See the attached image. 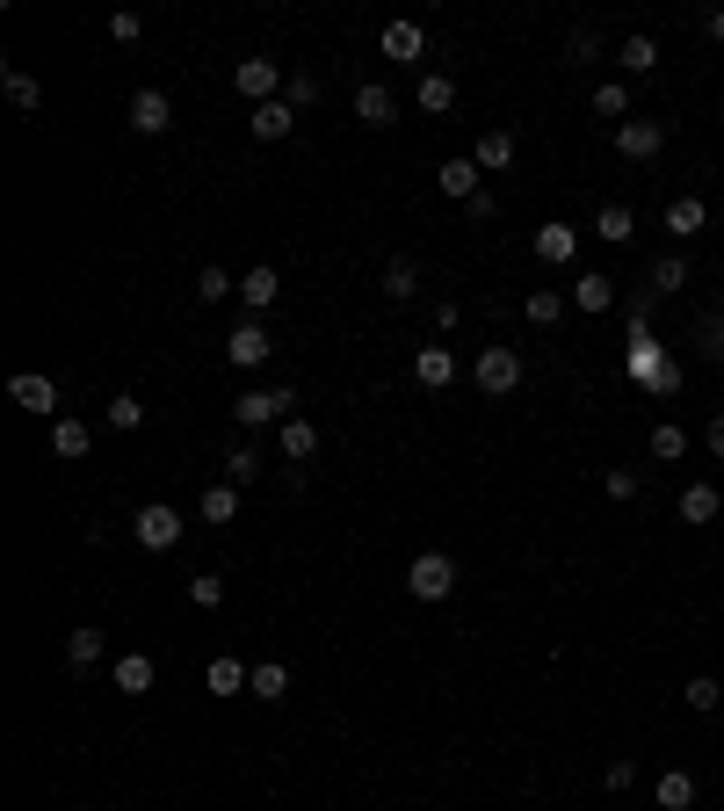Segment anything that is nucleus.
Returning a JSON list of instances; mask_svg holds the SVG:
<instances>
[{
	"mask_svg": "<svg viewBox=\"0 0 724 811\" xmlns=\"http://www.w3.org/2000/svg\"><path fill=\"white\" fill-rule=\"evenodd\" d=\"M594 58H602V36H594V30H572L566 36V66H594Z\"/></svg>",
	"mask_w": 724,
	"mask_h": 811,
	"instance_id": "nucleus-43",
	"label": "nucleus"
},
{
	"mask_svg": "<svg viewBox=\"0 0 724 811\" xmlns=\"http://www.w3.org/2000/svg\"><path fill=\"white\" fill-rule=\"evenodd\" d=\"M529 327H558V319H566V291H529Z\"/></svg>",
	"mask_w": 724,
	"mask_h": 811,
	"instance_id": "nucleus-40",
	"label": "nucleus"
},
{
	"mask_svg": "<svg viewBox=\"0 0 724 811\" xmlns=\"http://www.w3.org/2000/svg\"><path fill=\"white\" fill-rule=\"evenodd\" d=\"M695 355H703V363H724V305L695 319Z\"/></svg>",
	"mask_w": 724,
	"mask_h": 811,
	"instance_id": "nucleus-34",
	"label": "nucleus"
},
{
	"mask_svg": "<svg viewBox=\"0 0 724 811\" xmlns=\"http://www.w3.org/2000/svg\"><path fill=\"white\" fill-rule=\"evenodd\" d=\"M196 515H204L210 529H224V522L240 515V485H232V479H210V485H204V501H196Z\"/></svg>",
	"mask_w": 724,
	"mask_h": 811,
	"instance_id": "nucleus-22",
	"label": "nucleus"
},
{
	"mask_svg": "<svg viewBox=\"0 0 724 811\" xmlns=\"http://www.w3.org/2000/svg\"><path fill=\"white\" fill-rule=\"evenodd\" d=\"M623 811H630V804H623Z\"/></svg>",
	"mask_w": 724,
	"mask_h": 811,
	"instance_id": "nucleus-52",
	"label": "nucleus"
},
{
	"mask_svg": "<svg viewBox=\"0 0 724 811\" xmlns=\"http://www.w3.org/2000/svg\"><path fill=\"white\" fill-rule=\"evenodd\" d=\"M594 117L630 123V87H623V80H602V87H594Z\"/></svg>",
	"mask_w": 724,
	"mask_h": 811,
	"instance_id": "nucleus-38",
	"label": "nucleus"
},
{
	"mask_svg": "<svg viewBox=\"0 0 724 811\" xmlns=\"http://www.w3.org/2000/svg\"><path fill=\"white\" fill-rule=\"evenodd\" d=\"M276 449H283V464H311V457H319V428L290 414V420L276 428Z\"/></svg>",
	"mask_w": 724,
	"mask_h": 811,
	"instance_id": "nucleus-19",
	"label": "nucleus"
},
{
	"mask_svg": "<svg viewBox=\"0 0 724 811\" xmlns=\"http://www.w3.org/2000/svg\"><path fill=\"white\" fill-rule=\"evenodd\" d=\"M623 73H652L659 66V44H652V36H645V30H630V36H623Z\"/></svg>",
	"mask_w": 724,
	"mask_h": 811,
	"instance_id": "nucleus-37",
	"label": "nucleus"
},
{
	"mask_svg": "<svg viewBox=\"0 0 724 811\" xmlns=\"http://www.w3.org/2000/svg\"><path fill=\"white\" fill-rule=\"evenodd\" d=\"M66 659H73V667H95V659H102V623H80V631H66Z\"/></svg>",
	"mask_w": 724,
	"mask_h": 811,
	"instance_id": "nucleus-36",
	"label": "nucleus"
},
{
	"mask_svg": "<svg viewBox=\"0 0 724 811\" xmlns=\"http://www.w3.org/2000/svg\"><path fill=\"white\" fill-rule=\"evenodd\" d=\"M594 232H602L608 246H630V240H638V218H630V204H602V218H594Z\"/></svg>",
	"mask_w": 724,
	"mask_h": 811,
	"instance_id": "nucleus-31",
	"label": "nucleus"
},
{
	"mask_svg": "<svg viewBox=\"0 0 724 811\" xmlns=\"http://www.w3.org/2000/svg\"><path fill=\"white\" fill-rule=\"evenodd\" d=\"M268 355H276V341H268V319H240V327H232V341H224V363H232V370H261Z\"/></svg>",
	"mask_w": 724,
	"mask_h": 811,
	"instance_id": "nucleus-5",
	"label": "nucleus"
},
{
	"mask_svg": "<svg viewBox=\"0 0 724 811\" xmlns=\"http://www.w3.org/2000/svg\"><path fill=\"white\" fill-rule=\"evenodd\" d=\"M232 87H240V95H246V102H283V87H290V73H283V58H240V66H232Z\"/></svg>",
	"mask_w": 724,
	"mask_h": 811,
	"instance_id": "nucleus-3",
	"label": "nucleus"
},
{
	"mask_svg": "<svg viewBox=\"0 0 724 811\" xmlns=\"http://www.w3.org/2000/svg\"><path fill=\"white\" fill-rule=\"evenodd\" d=\"M406 594H414V602H449V594H457V558L420 551L414 566H406Z\"/></svg>",
	"mask_w": 724,
	"mask_h": 811,
	"instance_id": "nucleus-2",
	"label": "nucleus"
},
{
	"mask_svg": "<svg viewBox=\"0 0 724 811\" xmlns=\"http://www.w3.org/2000/svg\"><path fill=\"white\" fill-rule=\"evenodd\" d=\"M0 87H8V102H15L22 117H36V109H44V87H36L22 66H8V73H0Z\"/></svg>",
	"mask_w": 724,
	"mask_h": 811,
	"instance_id": "nucleus-32",
	"label": "nucleus"
},
{
	"mask_svg": "<svg viewBox=\"0 0 724 811\" xmlns=\"http://www.w3.org/2000/svg\"><path fill=\"white\" fill-rule=\"evenodd\" d=\"M109 681H117V695H153V681H160V667L145 653H123L117 667H109Z\"/></svg>",
	"mask_w": 724,
	"mask_h": 811,
	"instance_id": "nucleus-18",
	"label": "nucleus"
},
{
	"mask_svg": "<svg viewBox=\"0 0 724 811\" xmlns=\"http://www.w3.org/2000/svg\"><path fill=\"white\" fill-rule=\"evenodd\" d=\"M602 493H608V501H638V471H608V479H602Z\"/></svg>",
	"mask_w": 724,
	"mask_h": 811,
	"instance_id": "nucleus-48",
	"label": "nucleus"
},
{
	"mask_svg": "<svg viewBox=\"0 0 724 811\" xmlns=\"http://www.w3.org/2000/svg\"><path fill=\"white\" fill-rule=\"evenodd\" d=\"M572 305H580V311H608V305H616V276L580 268V276H572Z\"/></svg>",
	"mask_w": 724,
	"mask_h": 811,
	"instance_id": "nucleus-25",
	"label": "nucleus"
},
{
	"mask_svg": "<svg viewBox=\"0 0 724 811\" xmlns=\"http://www.w3.org/2000/svg\"><path fill=\"white\" fill-rule=\"evenodd\" d=\"M139 36H145V15H131V8L109 15V44H139Z\"/></svg>",
	"mask_w": 724,
	"mask_h": 811,
	"instance_id": "nucleus-45",
	"label": "nucleus"
},
{
	"mask_svg": "<svg viewBox=\"0 0 724 811\" xmlns=\"http://www.w3.org/2000/svg\"><path fill=\"white\" fill-rule=\"evenodd\" d=\"M652 457H659V464H681V457H689V428H681V420H659V428H652Z\"/></svg>",
	"mask_w": 724,
	"mask_h": 811,
	"instance_id": "nucleus-35",
	"label": "nucleus"
},
{
	"mask_svg": "<svg viewBox=\"0 0 724 811\" xmlns=\"http://www.w3.org/2000/svg\"><path fill=\"white\" fill-rule=\"evenodd\" d=\"M659 145H667V123H659V117L616 123V153H623V160H638V167H645V160H659Z\"/></svg>",
	"mask_w": 724,
	"mask_h": 811,
	"instance_id": "nucleus-8",
	"label": "nucleus"
},
{
	"mask_svg": "<svg viewBox=\"0 0 724 811\" xmlns=\"http://www.w3.org/2000/svg\"><path fill=\"white\" fill-rule=\"evenodd\" d=\"M717 515H724V493H717V485H703V479L681 485V522H689V529H703V522H717Z\"/></svg>",
	"mask_w": 724,
	"mask_h": 811,
	"instance_id": "nucleus-23",
	"label": "nucleus"
},
{
	"mask_svg": "<svg viewBox=\"0 0 724 811\" xmlns=\"http://www.w3.org/2000/svg\"><path fill=\"white\" fill-rule=\"evenodd\" d=\"M414 102L428 109V117H442V109H457V73H420Z\"/></svg>",
	"mask_w": 724,
	"mask_h": 811,
	"instance_id": "nucleus-27",
	"label": "nucleus"
},
{
	"mask_svg": "<svg viewBox=\"0 0 724 811\" xmlns=\"http://www.w3.org/2000/svg\"><path fill=\"white\" fill-rule=\"evenodd\" d=\"M414 291H420V261H414V254H392V261H384V297H392V305H406Z\"/></svg>",
	"mask_w": 724,
	"mask_h": 811,
	"instance_id": "nucleus-28",
	"label": "nucleus"
},
{
	"mask_svg": "<svg viewBox=\"0 0 724 811\" xmlns=\"http://www.w3.org/2000/svg\"><path fill=\"white\" fill-rule=\"evenodd\" d=\"M384 58H392V66H414L420 52H428V30H420V22H384Z\"/></svg>",
	"mask_w": 724,
	"mask_h": 811,
	"instance_id": "nucleus-15",
	"label": "nucleus"
},
{
	"mask_svg": "<svg viewBox=\"0 0 724 811\" xmlns=\"http://www.w3.org/2000/svg\"><path fill=\"white\" fill-rule=\"evenodd\" d=\"M471 377H479V392L485 398H507V392H522V355L515 348H479V363H471Z\"/></svg>",
	"mask_w": 724,
	"mask_h": 811,
	"instance_id": "nucleus-4",
	"label": "nucleus"
},
{
	"mask_svg": "<svg viewBox=\"0 0 724 811\" xmlns=\"http://www.w3.org/2000/svg\"><path fill=\"white\" fill-rule=\"evenodd\" d=\"M246 695H261V703H283V695H290V667H283V659H261L254 681H246Z\"/></svg>",
	"mask_w": 724,
	"mask_h": 811,
	"instance_id": "nucleus-30",
	"label": "nucleus"
},
{
	"mask_svg": "<svg viewBox=\"0 0 724 811\" xmlns=\"http://www.w3.org/2000/svg\"><path fill=\"white\" fill-rule=\"evenodd\" d=\"M652 797H659V811H689L695 804V776L689 768H667V776L652 782Z\"/></svg>",
	"mask_w": 724,
	"mask_h": 811,
	"instance_id": "nucleus-29",
	"label": "nucleus"
},
{
	"mask_svg": "<svg viewBox=\"0 0 724 811\" xmlns=\"http://www.w3.org/2000/svg\"><path fill=\"white\" fill-rule=\"evenodd\" d=\"M102 420H109V428H117V435H131V428H145V398H131V392H117V398H109V406H102Z\"/></svg>",
	"mask_w": 724,
	"mask_h": 811,
	"instance_id": "nucleus-39",
	"label": "nucleus"
},
{
	"mask_svg": "<svg viewBox=\"0 0 724 811\" xmlns=\"http://www.w3.org/2000/svg\"><path fill=\"white\" fill-rule=\"evenodd\" d=\"M435 189H442L449 196V204H471V196H479L485 189V174H479V160H442V167H435Z\"/></svg>",
	"mask_w": 724,
	"mask_h": 811,
	"instance_id": "nucleus-13",
	"label": "nucleus"
},
{
	"mask_svg": "<svg viewBox=\"0 0 724 811\" xmlns=\"http://www.w3.org/2000/svg\"><path fill=\"white\" fill-rule=\"evenodd\" d=\"M710 36H717V44H724V8H717V15H710Z\"/></svg>",
	"mask_w": 724,
	"mask_h": 811,
	"instance_id": "nucleus-51",
	"label": "nucleus"
},
{
	"mask_svg": "<svg viewBox=\"0 0 724 811\" xmlns=\"http://www.w3.org/2000/svg\"><path fill=\"white\" fill-rule=\"evenodd\" d=\"M414 384H420V392H449V384H457V355H449V348H420V355H414Z\"/></svg>",
	"mask_w": 724,
	"mask_h": 811,
	"instance_id": "nucleus-17",
	"label": "nucleus"
},
{
	"mask_svg": "<svg viewBox=\"0 0 724 811\" xmlns=\"http://www.w3.org/2000/svg\"><path fill=\"white\" fill-rule=\"evenodd\" d=\"M87 449H95V428H87V420H66V414H58V420H52V457H58V464H80Z\"/></svg>",
	"mask_w": 724,
	"mask_h": 811,
	"instance_id": "nucleus-20",
	"label": "nucleus"
},
{
	"mask_svg": "<svg viewBox=\"0 0 724 811\" xmlns=\"http://www.w3.org/2000/svg\"><path fill=\"white\" fill-rule=\"evenodd\" d=\"M261 471H268V464H261L254 442H232V449H224V479H232V485H254Z\"/></svg>",
	"mask_w": 724,
	"mask_h": 811,
	"instance_id": "nucleus-33",
	"label": "nucleus"
},
{
	"mask_svg": "<svg viewBox=\"0 0 724 811\" xmlns=\"http://www.w3.org/2000/svg\"><path fill=\"white\" fill-rule=\"evenodd\" d=\"M290 406H297L290 384H254V392L232 398V420H240L246 435H261V428H283V420H290Z\"/></svg>",
	"mask_w": 724,
	"mask_h": 811,
	"instance_id": "nucleus-1",
	"label": "nucleus"
},
{
	"mask_svg": "<svg viewBox=\"0 0 724 811\" xmlns=\"http://www.w3.org/2000/svg\"><path fill=\"white\" fill-rule=\"evenodd\" d=\"M355 123H362V131H392V123H398V102H392V87H384V80L355 87Z\"/></svg>",
	"mask_w": 724,
	"mask_h": 811,
	"instance_id": "nucleus-12",
	"label": "nucleus"
},
{
	"mask_svg": "<svg viewBox=\"0 0 724 811\" xmlns=\"http://www.w3.org/2000/svg\"><path fill=\"white\" fill-rule=\"evenodd\" d=\"M246 681H254V667H246V659H232V653H218V659L204 667V689H210V695H240Z\"/></svg>",
	"mask_w": 724,
	"mask_h": 811,
	"instance_id": "nucleus-24",
	"label": "nucleus"
},
{
	"mask_svg": "<svg viewBox=\"0 0 724 811\" xmlns=\"http://www.w3.org/2000/svg\"><path fill=\"white\" fill-rule=\"evenodd\" d=\"M471 160H479V174H507V167H515V131H507V123H493V131H479V145H471Z\"/></svg>",
	"mask_w": 724,
	"mask_h": 811,
	"instance_id": "nucleus-14",
	"label": "nucleus"
},
{
	"mask_svg": "<svg viewBox=\"0 0 724 811\" xmlns=\"http://www.w3.org/2000/svg\"><path fill=\"white\" fill-rule=\"evenodd\" d=\"M536 261H551V268H572V261H580V232H572L566 218H551V224H536Z\"/></svg>",
	"mask_w": 724,
	"mask_h": 811,
	"instance_id": "nucleus-11",
	"label": "nucleus"
},
{
	"mask_svg": "<svg viewBox=\"0 0 724 811\" xmlns=\"http://www.w3.org/2000/svg\"><path fill=\"white\" fill-rule=\"evenodd\" d=\"M131 536H139L145 551H174V544H182V515H174L167 501H153V507L131 515Z\"/></svg>",
	"mask_w": 724,
	"mask_h": 811,
	"instance_id": "nucleus-6",
	"label": "nucleus"
},
{
	"mask_svg": "<svg viewBox=\"0 0 724 811\" xmlns=\"http://www.w3.org/2000/svg\"><path fill=\"white\" fill-rule=\"evenodd\" d=\"M246 131H254L261 145H283V139L297 131V109H290V102H261L254 117H246Z\"/></svg>",
	"mask_w": 724,
	"mask_h": 811,
	"instance_id": "nucleus-16",
	"label": "nucleus"
},
{
	"mask_svg": "<svg viewBox=\"0 0 724 811\" xmlns=\"http://www.w3.org/2000/svg\"><path fill=\"white\" fill-rule=\"evenodd\" d=\"M276 297H283V276L268 268V261L240 276V311H246V319H268V311H276Z\"/></svg>",
	"mask_w": 724,
	"mask_h": 811,
	"instance_id": "nucleus-10",
	"label": "nucleus"
},
{
	"mask_svg": "<svg viewBox=\"0 0 724 811\" xmlns=\"http://www.w3.org/2000/svg\"><path fill=\"white\" fill-rule=\"evenodd\" d=\"M196 297H204V305H224V297H240V283H232V276L218 268V261H210L204 276H196Z\"/></svg>",
	"mask_w": 724,
	"mask_h": 811,
	"instance_id": "nucleus-42",
	"label": "nucleus"
},
{
	"mask_svg": "<svg viewBox=\"0 0 724 811\" xmlns=\"http://www.w3.org/2000/svg\"><path fill=\"white\" fill-rule=\"evenodd\" d=\"M703 218H710V210H703V196H673V204L659 210V224H667L673 240H689V232H703Z\"/></svg>",
	"mask_w": 724,
	"mask_h": 811,
	"instance_id": "nucleus-26",
	"label": "nucleus"
},
{
	"mask_svg": "<svg viewBox=\"0 0 724 811\" xmlns=\"http://www.w3.org/2000/svg\"><path fill=\"white\" fill-rule=\"evenodd\" d=\"M8 398H15L22 414H36V420H58V384H52V377H36V370L8 377Z\"/></svg>",
	"mask_w": 724,
	"mask_h": 811,
	"instance_id": "nucleus-9",
	"label": "nucleus"
},
{
	"mask_svg": "<svg viewBox=\"0 0 724 811\" xmlns=\"http://www.w3.org/2000/svg\"><path fill=\"white\" fill-rule=\"evenodd\" d=\"M681 703H689V710H695V717H710V710H717V703H724V681H710V673H695L689 689H681Z\"/></svg>",
	"mask_w": 724,
	"mask_h": 811,
	"instance_id": "nucleus-41",
	"label": "nucleus"
},
{
	"mask_svg": "<svg viewBox=\"0 0 724 811\" xmlns=\"http://www.w3.org/2000/svg\"><path fill=\"white\" fill-rule=\"evenodd\" d=\"M189 602L196 609H218L224 602V580H218V572H196V580H189Z\"/></svg>",
	"mask_w": 724,
	"mask_h": 811,
	"instance_id": "nucleus-46",
	"label": "nucleus"
},
{
	"mask_svg": "<svg viewBox=\"0 0 724 811\" xmlns=\"http://www.w3.org/2000/svg\"><path fill=\"white\" fill-rule=\"evenodd\" d=\"M283 102H290V109H311V102H319V73H290Z\"/></svg>",
	"mask_w": 724,
	"mask_h": 811,
	"instance_id": "nucleus-44",
	"label": "nucleus"
},
{
	"mask_svg": "<svg viewBox=\"0 0 724 811\" xmlns=\"http://www.w3.org/2000/svg\"><path fill=\"white\" fill-rule=\"evenodd\" d=\"M703 442H710V457H724V414L710 420V435H703Z\"/></svg>",
	"mask_w": 724,
	"mask_h": 811,
	"instance_id": "nucleus-50",
	"label": "nucleus"
},
{
	"mask_svg": "<svg viewBox=\"0 0 724 811\" xmlns=\"http://www.w3.org/2000/svg\"><path fill=\"white\" fill-rule=\"evenodd\" d=\"M645 283H652V297H681V291H689V254H681V246L659 254L652 268H645Z\"/></svg>",
	"mask_w": 724,
	"mask_h": 811,
	"instance_id": "nucleus-21",
	"label": "nucleus"
},
{
	"mask_svg": "<svg viewBox=\"0 0 724 811\" xmlns=\"http://www.w3.org/2000/svg\"><path fill=\"white\" fill-rule=\"evenodd\" d=\"M602 782H608L616 797H630V782H638V760H630V754H623V760H608V768H602Z\"/></svg>",
	"mask_w": 724,
	"mask_h": 811,
	"instance_id": "nucleus-47",
	"label": "nucleus"
},
{
	"mask_svg": "<svg viewBox=\"0 0 724 811\" xmlns=\"http://www.w3.org/2000/svg\"><path fill=\"white\" fill-rule=\"evenodd\" d=\"M123 117H131V131H139V139H167V131H174V102L160 95V87H139Z\"/></svg>",
	"mask_w": 724,
	"mask_h": 811,
	"instance_id": "nucleus-7",
	"label": "nucleus"
},
{
	"mask_svg": "<svg viewBox=\"0 0 724 811\" xmlns=\"http://www.w3.org/2000/svg\"><path fill=\"white\" fill-rule=\"evenodd\" d=\"M464 218H471V224H485V218H501V196H493V189H479V196H471V204H464Z\"/></svg>",
	"mask_w": 724,
	"mask_h": 811,
	"instance_id": "nucleus-49",
	"label": "nucleus"
}]
</instances>
